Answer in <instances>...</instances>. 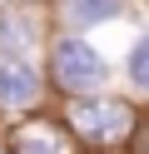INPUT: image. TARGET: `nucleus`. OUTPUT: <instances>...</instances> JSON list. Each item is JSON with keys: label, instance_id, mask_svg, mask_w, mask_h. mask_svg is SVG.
I'll return each instance as SVG.
<instances>
[{"label": "nucleus", "instance_id": "nucleus-7", "mask_svg": "<svg viewBox=\"0 0 149 154\" xmlns=\"http://www.w3.org/2000/svg\"><path fill=\"white\" fill-rule=\"evenodd\" d=\"M124 75H129V85H134L139 94H149V30L139 35L134 45H129V60H124Z\"/></svg>", "mask_w": 149, "mask_h": 154}, {"label": "nucleus", "instance_id": "nucleus-2", "mask_svg": "<svg viewBox=\"0 0 149 154\" xmlns=\"http://www.w3.org/2000/svg\"><path fill=\"white\" fill-rule=\"evenodd\" d=\"M50 80H55V90H65V94L79 100V94H99V85L109 80V65H104V55L89 40L60 35L50 45Z\"/></svg>", "mask_w": 149, "mask_h": 154}, {"label": "nucleus", "instance_id": "nucleus-4", "mask_svg": "<svg viewBox=\"0 0 149 154\" xmlns=\"http://www.w3.org/2000/svg\"><path fill=\"white\" fill-rule=\"evenodd\" d=\"M5 154H70V134L60 124H45V119H25L10 129V144H0Z\"/></svg>", "mask_w": 149, "mask_h": 154}, {"label": "nucleus", "instance_id": "nucleus-6", "mask_svg": "<svg viewBox=\"0 0 149 154\" xmlns=\"http://www.w3.org/2000/svg\"><path fill=\"white\" fill-rule=\"evenodd\" d=\"M124 5H129V0H65L60 10H65L70 30H89V25H109V20H119V15H124Z\"/></svg>", "mask_w": 149, "mask_h": 154}, {"label": "nucleus", "instance_id": "nucleus-3", "mask_svg": "<svg viewBox=\"0 0 149 154\" xmlns=\"http://www.w3.org/2000/svg\"><path fill=\"white\" fill-rule=\"evenodd\" d=\"M40 75L30 60H10V55H0V109H30V104L40 100Z\"/></svg>", "mask_w": 149, "mask_h": 154}, {"label": "nucleus", "instance_id": "nucleus-8", "mask_svg": "<svg viewBox=\"0 0 149 154\" xmlns=\"http://www.w3.org/2000/svg\"><path fill=\"white\" fill-rule=\"evenodd\" d=\"M0 154H5V149H0Z\"/></svg>", "mask_w": 149, "mask_h": 154}, {"label": "nucleus", "instance_id": "nucleus-5", "mask_svg": "<svg viewBox=\"0 0 149 154\" xmlns=\"http://www.w3.org/2000/svg\"><path fill=\"white\" fill-rule=\"evenodd\" d=\"M40 45V25L30 10H15V5H0V55L10 60H30V50Z\"/></svg>", "mask_w": 149, "mask_h": 154}, {"label": "nucleus", "instance_id": "nucleus-1", "mask_svg": "<svg viewBox=\"0 0 149 154\" xmlns=\"http://www.w3.org/2000/svg\"><path fill=\"white\" fill-rule=\"evenodd\" d=\"M65 124H70L75 139L109 149V144H124L129 134H134V109H129L124 100H109V94H79V100L70 104Z\"/></svg>", "mask_w": 149, "mask_h": 154}]
</instances>
